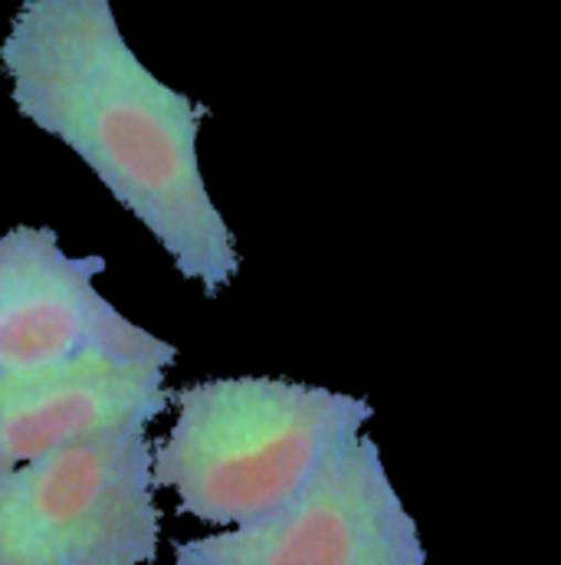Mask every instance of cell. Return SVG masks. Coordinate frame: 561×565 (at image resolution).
Returning <instances> with one entry per match:
<instances>
[{
    "label": "cell",
    "instance_id": "6da1fadb",
    "mask_svg": "<svg viewBox=\"0 0 561 565\" xmlns=\"http://www.w3.org/2000/svg\"><path fill=\"white\" fill-rule=\"evenodd\" d=\"M0 66L17 113L66 141L187 280L217 296L240 274L237 244L197 164L211 109L141 63L109 0H23Z\"/></svg>",
    "mask_w": 561,
    "mask_h": 565
},
{
    "label": "cell",
    "instance_id": "7a4b0ae2",
    "mask_svg": "<svg viewBox=\"0 0 561 565\" xmlns=\"http://www.w3.org/2000/svg\"><path fill=\"white\" fill-rule=\"evenodd\" d=\"M171 402L177 422L151 477L177 493L181 513L214 526L277 513L375 415L365 398L257 375L197 382Z\"/></svg>",
    "mask_w": 561,
    "mask_h": 565
},
{
    "label": "cell",
    "instance_id": "3957f363",
    "mask_svg": "<svg viewBox=\"0 0 561 565\" xmlns=\"http://www.w3.org/2000/svg\"><path fill=\"white\" fill-rule=\"evenodd\" d=\"M144 427L79 440L0 473V565H148L158 556Z\"/></svg>",
    "mask_w": 561,
    "mask_h": 565
},
{
    "label": "cell",
    "instance_id": "277c9868",
    "mask_svg": "<svg viewBox=\"0 0 561 565\" xmlns=\"http://www.w3.org/2000/svg\"><path fill=\"white\" fill-rule=\"evenodd\" d=\"M177 565H427L378 444L342 440L277 513L174 546Z\"/></svg>",
    "mask_w": 561,
    "mask_h": 565
},
{
    "label": "cell",
    "instance_id": "5b68a950",
    "mask_svg": "<svg viewBox=\"0 0 561 565\" xmlns=\"http://www.w3.org/2000/svg\"><path fill=\"white\" fill-rule=\"evenodd\" d=\"M106 257H69L50 227L0 237V379L86 352L168 369L177 349L126 319L99 289Z\"/></svg>",
    "mask_w": 561,
    "mask_h": 565
},
{
    "label": "cell",
    "instance_id": "8992f818",
    "mask_svg": "<svg viewBox=\"0 0 561 565\" xmlns=\"http://www.w3.org/2000/svg\"><path fill=\"white\" fill-rule=\"evenodd\" d=\"M171 392L154 362L106 352L0 379V473L60 447L148 427L164 415Z\"/></svg>",
    "mask_w": 561,
    "mask_h": 565
}]
</instances>
